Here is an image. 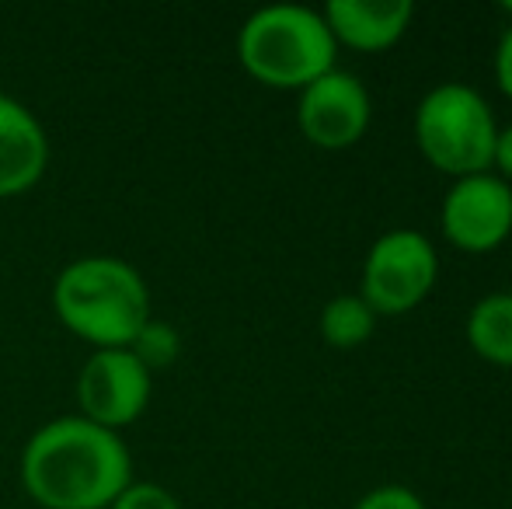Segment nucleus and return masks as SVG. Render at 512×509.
<instances>
[{
	"instance_id": "1",
	"label": "nucleus",
	"mask_w": 512,
	"mask_h": 509,
	"mask_svg": "<svg viewBox=\"0 0 512 509\" xmlns=\"http://www.w3.org/2000/svg\"><path fill=\"white\" fill-rule=\"evenodd\" d=\"M133 482V457L119 433L63 415L21 450V485L42 509H108Z\"/></svg>"
},
{
	"instance_id": "2",
	"label": "nucleus",
	"mask_w": 512,
	"mask_h": 509,
	"mask_svg": "<svg viewBox=\"0 0 512 509\" xmlns=\"http://www.w3.org/2000/svg\"><path fill=\"white\" fill-rule=\"evenodd\" d=\"M53 311L95 349H129L150 321V290L122 258L88 255L56 276Z\"/></svg>"
},
{
	"instance_id": "3",
	"label": "nucleus",
	"mask_w": 512,
	"mask_h": 509,
	"mask_svg": "<svg viewBox=\"0 0 512 509\" xmlns=\"http://www.w3.org/2000/svg\"><path fill=\"white\" fill-rule=\"evenodd\" d=\"M338 42L321 11L304 4L258 7L237 32V56L255 81L304 91L335 70Z\"/></svg>"
},
{
	"instance_id": "4",
	"label": "nucleus",
	"mask_w": 512,
	"mask_h": 509,
	"mask_svg": "<svg viewBox=\"0 0 512 509\" xmlns=\"http://www.w3.org/2000/svg\"><path fill=\"white\" fill-rule=\"evenodd\" d=\"M495 136L492 105L467 84H436L415 109V140L425 161L453 178L492 171Z\"/></svg>"
},
{
	"instance_id": "5",
	"label": "nucleus",
	"mask_w": 512,
	"mask_h": 509,
	"mask_svg": "<svg viewBox=\"0 0 512 509\" xmlns=\"http://www.w3.org/2000/svg\"><path fill=\"white\" fill-rule=\"evenodd\" d=\"M439 279V255L432 241L418 231H387L370 245L363 262L359 297L373 314H408L432 293Z\"/></svg>"
},
{
	"instance_id": "6",
	"label": "nucleus",
	"mask_w": 512,
	"mask_h": 509,
	"mask_svg": "<svg viewBox=\"0 0 512 509\" xmlns=\"http://www.w3.org/2000/svg\"><path fill=\"white\" fill-rule=\"evenodd\" d=\"M150 370L129 349H95L77 374L81 415L119 433L136 422L150 401Z\"/></svg>"
},
{
	"instance_id": "7",
	"label": "nucleus",
	"mask_w": 512,
	"mask_h": 509,
	"mask_svg": "<svg viewBox=\"0 0 512 509\" xmlns=\"http://www.w3.org/2000/svg\"><path fill=\"white\" fill-rule=\"evenodd\" d=\"M443 234L464 252H492L512 234V185L492 171L457 178L443 199Z\"/></svg>"
},
{
	"instance_id": "8",
	"label": "nucleus",
	"mask_w": 512,
	"mask_h": 509,
	"mask_svg": "<svg viewBox=\"0 0 512 509\" xmlns=\"http://www.w3.org/2000/svg\"><path fill=\"white\" fill-rule=\"evenodd\" d=\"M300 133L321 150H345L363 140L370 126V95L356 74L328 70L310 81L297 102Z\"/></svg>"
},
{
	"instance_id": "9",
	"label": "nucleus",
	"mask_w": 512,
	"mask_h": 509,
	"mask_svg": "<svg viewBox=\"0 0 512 509\" xmlns=\"http://www.w3.org/2000/svg\"><path fill=\"white\" fill-rule=\"evenodd\" d=\"M49 164V140L32 109L0 95V196L32 189Z\"/></svg>"
},
{
	"instance_id": "10",
	"label": "nucleus",
	"mask_w": 512,
	"mask_h": 509,
	"mask_svg": "<svg viewBox=\"0 0 512 509\" xmlns=\"http://www.w3.org/2000/svg\"><path fill=\"white\" fill-rule=\"evenodd\" d=\"M321 14L335 42L373 53L394 46L408 32L415 7L408 0H331Z\"/></svg>"
},
{
	"instance_id": "11",
	"label": "nucleus",
	"mask_w": 512,
	"mask_h": 509,
	"mask_svg": "<svg viewBox=\"0 0 512 509\" xmlns=\"http://www.w3.org/2000/svg\"><path fill=\"white\" fill-rule=\"evenodd\" d=\"M467 342L481 360L512 367V293H488L471 307Z\"/></svg>"
},
{
	"instance_id": "12",
	"label": "nucleus",
	"mask_w": 512,
	"mask_h": 509,
	"mask_svg": "<svg viewBox=\"0 0 512 509\" xmlns=\"http://www.w3.org/2000/svg\"><path fill=\"white\" fill-rule=\"evenodd\" d=\"M377 328V314L359 293H338L321 311V335L335 349H356Z\"/></svg>"
},
{
	"instance_id": "13",
	"label": "nucleus",
	"mask_w": 512,
	"mask_h": 509,
	"mask_svg": "<svg viewBox=\"0 0 512 509\" xmlns=\"http://www.w3.org/2000/svg\"><path fill=\"white\" fill-rule=\"evenodd\" d=\"M129 353H133L136 360L154 374V370H168L171 363L178 360V353H182V339H178L175 325L150 318L147 325L140 328V335L129 342Z\"/></svg>"
},
{
	"instance_id": "14",
	"label": "nucleus",
	"mask_w": 512,
	"mask_h": 509,
	"mask_svg": "<svg viewBox=\"0 0 512 509\" xmlns=\"http://www.w3.org/2000/svg\"><path fill=\"white\" fill-rule=\"evenodd\" d=\"M108 509H182V503L157 482H129Z\"/></svg>"
},
{
	"instance_id": "15",
	"label": "nucleus",
	"mask_w": 512,
	"mask_h": 509,
	"mask_svg": "<svg viewBox=\"0 0 512 509\" xmlns=\"http://www.w3.org/2000/svg\"><path fill=\"white\" fill-rule=\"evenodd\" d=\"M352 509H425V503L408 485H380V489L366 492Z\"/></svg>"
},
{
	"instance_id": "16",
	"label": "nucleus",
	"mask_w": 512,
	"mask_h": 509,
	"mask_svg": "<svg viewBox=\"0 0 512 509\" xmlns=\"http://www.w3.org/2000/svg\"><path fill=\"white\" fill-rule=\"evenodd\" d=\"M495 77H499V88L512 98V25L502 32L499 49H495Z\"/></svg>"
},
{
	"instance_id": "17",
	"label": "nucleus",
	"mask_w": 512,
	"mask_h": 509,
	"mask_svg": "<svg viewBox=\"0 0 512 509\" xmlns=\"http://www.w3.org/2000/svg\"><path fill=\"white\" fill-rule=\"evenodd\" d=\"M492 168H499L502 182H512V123L506 129H499V136H495Z\"/></svg>"
}]
</instances>
